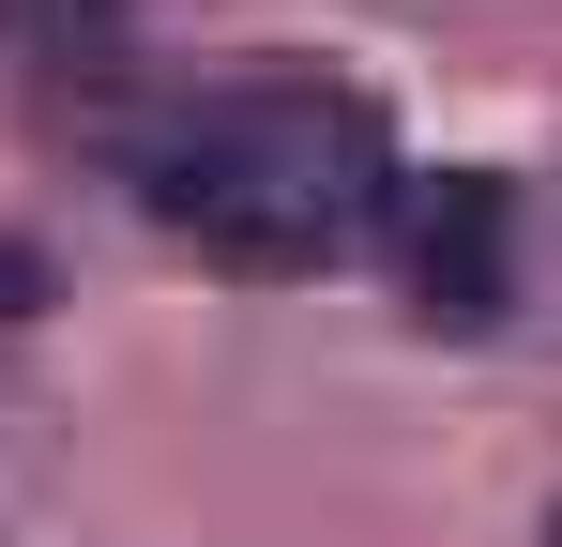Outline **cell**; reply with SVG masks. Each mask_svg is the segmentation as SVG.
Listing matches in <instances>:
<instances>
[{"mask_svg": "<svg viewBox=\"0 0 562 547\" xmlns=\"http://www.w3.org/2000/svg\"><path fill=\"white\" fill-rule=\"evenodd\" d=\"M137 46V0H0V62L31 91H77Z\"/></svg>", "mask_w": 562, "mask_h": 547, "instance_id": "obj_3", "label": "cell"}, {"mask_svg": "<svg viewBox=\"0 0 562 547\" xmlns=\"http://www.w3.org/2000/svg\"><path fill=\"white\" fill-rule=\"evenodd\" d=\"M532 547H562V487H548V517H532Z\"/></svg>", "mask_w": 562, "mask_h": 547, "instance_id": "obj_5", "label": "cell"}, {"mask_svg": "<svg viewBox=\"0 0 562 547\" xmlns=\"http://www.w3.org/2000/svg\"><path fill=\"white\" fill-rule=\"evenodd\" d=\"M366 259L395 274V320L411 335H502L517 320V182L502 168H411L395 153V182H380L366 213Z\"/></svg>", "mask_w": 562, "mask_h": 547, "instance_id": "obj_2", "label": "cell"}, {"mask_svg": "<svg viewBox=\"0 0 562 547\" xmlns=\"http://www.w3.org/2000/svg\"><path fill=\"white\" fill-rule=\"evenodd\" d=\"M380 182H395V107L335 62H228L122 122V198L198 274H244V289L366 259Z\"/></svg>", "mask_w": 562, "mask_h": 547, "instance_id": "obj_1", "label": "cell"}, {"mask_svg": "<svg viewBox=\"0 0 562 547\" xmlns=\"http://www.w3.org/2000/svg\"><path fill=\"white\" fill-rule=\"evenodd\" d=\"M46 304V274H31V244H0V320H31Z\"/></svg>", "mask_w": 562, "mask_h": 547, "instance_id": "obj_4", "label": "cell"}]
</instances>
